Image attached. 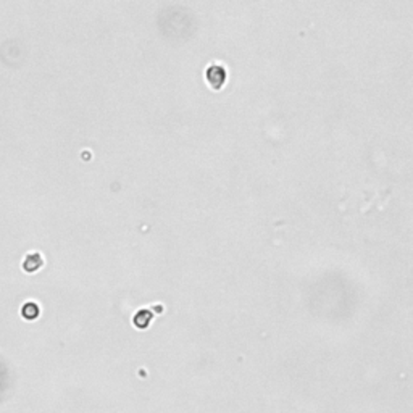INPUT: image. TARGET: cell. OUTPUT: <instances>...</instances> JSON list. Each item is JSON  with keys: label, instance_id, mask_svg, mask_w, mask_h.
Segmentation results:
<instances>
[{"label": "cell", "instance_id": "6da1fadb", "mask_svg": "<svg viewBox=\"0 0 413 413\" xmlns=\"http://www.w3.org/2000/svg\"><path fill=\"white\" fill-rule=\"evenodd\" d=\"M207 79H208V83L215 87V89H219V87H221L224 84V81H226L224 68L219 66V65H212L207 69Z\"/></svg>", "mask_w": 413, "mask_h": 413}, {"label": "cell", "instance_id": "3957f363", "mask_svg": "<svg viewBox=\"0 0 413 413\" xmlns=\"http://www.w3.org/2000/svg\"><path fill=\"white\" fill-rule=\"evenodd\" d=\"M39 307L34 304V302H29V304H26V305H23V312H21V315H23V318H26V320H36L37 316H39Z\"/></svg>", "mask_w": 413, "mask_h": 413}, {"label": "cell", "instance_id": "277c9868", "mask_svg": "<svg viewBox=\"0 0 413 413\" xmlns=\"http://www.w3.org/2000/svg\"><path fill=\"white\" fill-rule=\"evenodd\" d=\"M152 320V313L147 310H140L136 316H134V324L137 328H147L148 323Z\"/></svg>", "mask_w": 413, "mask_h": 413}, {"label": "cell", "instance_id": "7a4b0ae2", "mask_svg": "<svg viewBox=\"0 0 413 413\" xmlns=\"http://www.w3.org/2000/svg\"><path fill=\"white\" fill-rule=\"evenodd\" d=\"M42 265V257L39 255V253H31V255H28V258L24 260L23 263V267L24 270L28 271V273H34L39 267Z\"/></svg>", "mask_w": 413, "mask_h": 413}]
</instances>
